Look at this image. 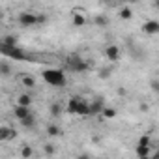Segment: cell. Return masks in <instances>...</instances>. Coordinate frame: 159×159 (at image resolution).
<instances>
[{
	"mask_svg": "<svg viewBox=\"0 0 159 159\" xmlns=\"http://www.w3.org/2000/svg\"><path fill=\"white\" fill-rule=\"evenodd\" d=\"M0 52L10 56V60H25L26 54L17 47V45H6V43H0Z\"/></svg>",
	"mask_w": 159,
	"mask_h": 159,
	"instance_id": "3",
	"label": "cell"
},
{
	"mask_svg": "<svg viewBox=\"0 0 159 159\" xmlns=\"http://www.w3.org/2000/svg\"><path fill=\"white\" fill-rule=\"evenodd\" d=\"M99 77H101V79H109V77H111V69H109V67H103V69L99 71Z\"/></svg>",
	"mask_w": 159,
	"mask_h": 159,
	"instance_id": "26",
	"label": "cell"
},
{
	"mask_svg": "<svg viewBox=\"0 0 159 159\" xmlns=\"http://www.w3.org/2000/svg\"><path fill=\"white\" fill-rule=\"evenodd\" d=\"M19 122H21V125H23L25 129H32V127L36 125V116H34V114L30 112L28 116H25V118H21Z\"/></svg>",
	"mask_w": 159,
	"mask_h": 159,
	"instance_id": "13",
	"label": "cell"
},
{
	"mask_svg": "<svg viewBox=\"0 0 159 159\" xmlns=\"http://www.w3.org/2000/svg\"><path fill=\"white\" fill-rule=\"evenodd\" d=\"M43 152H45L47 155H54V153H56V146H54V144H45V146H43Z\"/></svg>",
	"mask_w": 159,
	"mask_h": 159,
	"instance_id": "23",
	"label": "cell"
},
{
	"mask_svg": "<svg viewBox=\"0 0 159 159\" xmlns=\"http://www.w3.org/2000/svg\"><path fill=\"white\" fill-rule=\"evenodd\" d=\"M0 75H2V77H10V75H11L10 62H6V60H2V62H0Z\"/></svg>",
	"mask_w": 159,
	"mask_h": 159,
	"instance_id": "15",
	"label": "cell"
},
{
	"mask_svg": "<svg viewBox=\"0 0 159 159\" xmlns=\"http://www.w3.org/2000/svg\"><path fill=\"white\" fill-rule=\"evenodd\" d=\"M135 153H137L139 159H146V157L150 155V146H148V144H137Z\"/></svg>",
	"mask_w": 159,
	"mask_h": 159,
	"instance_id": "11",
	"label": "cell"
},
{
	"mask_svg": "<svg viewBox=\"0 0 159 159\" xmlns=\"http://www.w3.org/2000/svg\"><path fill=\"white\" fill-rule=\"evenodd\" d=\"M19 25H23V26H36L38 25V15H34V13H30V11H23L21 15H19Z\"/></svg>",
	"mask_w": 159,
	"mask_h": 159,
	"instance_id": "4",
	"label": "cell"
},
{
	"mask_svg": "<svg viewBox=\"0 0 159 159\" xmlns=\"http://www.w3.org/2000/svg\"><path fill=\"white\" fill-rule=\"evenodd\" d=\"M120 19H124V21L133 19V11H131L129 8H122V10H120Z\"/></svg>",
	"mask_w": 159,
	"mask_h": 159,
	"instance_id": "19",
	"label": "cell"
},
{
	"mask_svg": "<svg viewBox=\"0 0 159 159\" xmlns=\"http://www.w3.org/2000/svg\"><path fill=\"white\" fill-rule=\"evenodd\" d=\"M32 153H34V150L30 146H23V150H21V155L23 157H32Z\"/></svg>",
	"mask_w": 159,
	"mask_h": 159,
	"instance_id": "25",
	"label": "cell"
},
{
	"mask_svg": "<svg viewBox=\"0 0 159 159\" xmlns=\"http://www.w3.org/2000/svg\"><path fill=\"white\" fill-rule=\"evenodd\" d=\"M51 114H52V116H60V114H62V107H60L58 103H52V105H51Z\"/></svg>",
	"mask_w": 159,
	"mask_h": 159,
	"instance_id": "22",
	"label": "cell"
},
{
	"mask_svg": "<svg viewBox=\"0 0 159 159\" xmlns=\"http://www.w3.org/2000/svg\"><path fill=\"white\" fill-rule=\"evenodd\" d=\"M142 32H146V34H150V36H155V34L159 32V23H157L155 19L146 21V23L142 25Z\"/></svg>",
	"mask_w": 159,
	"mask_h": 159,
	"instance_id": "8",
	"label": "cell"
},
{
	"mask_svg": "<svg viewBox=\"0 0 159 159\" xmlns=\"http://www.w3.org/2000/svg\"><path fill=\"white\" fill-rule=\"evenodd\" d=\"M96 25L103 28V26H107V25H109V21H107V17H105V15H98V17H96Z\"/></svg>",
	"mask_w": 159,
	"mask_h": 159,
	"instance_id": "21",
	"label": "cell"
},
{
	"mask_svg": "<svg viewBox=\"0 0 159 159\" xmlns=\"http://www.w3.org/2000/svg\"><path fill=\"white\" fill-rule=\"evenodd\" d=\"M79 99H81V98H77V96L69 99V103H67V112H69V114H75V112H77V105H79Z\"/></svg>",
	"mask_w": 159,
	"mask_h": 159,
	"instance_id": "16",
	"label": "cell"
},
{
	"mask_svg": "<svg viewBox=\"0 0 159 159\" xmlns=\"http://www.w3.org/2000/svg\"><path fill=\"white\" fill-rule=\"evenodd\" d=\"M105 56H107L111 62H116V60H120L122 51H120V47H118V45H109V47L105 49Z\"/></svg>",
	"mask_w": 159,
	"mask_h": 159,
	"instance_id": "7",
	"label": "cell"
},
{
	"mask_svg": "<svg viewBox=\"0 0 159 159\" xmlns=\"http://www.w3.org/2000/svg\"><path fill=\"white\" fill-rule=\"evenodd\" d=\"M71 23H73V26H77V28H81V26H84V25H86V17H84L83 13H79V10L75 8V11H73V19H71Z\"/></svg>",
	"mask_w": 159,
	"mask_h": 159,
	"instance_id": "10",
	"label": "cell"
},
{
	"mask_svg": "<svg viewBox=\"0 0 159 159\" xmlns=\"http://www.w3.org/2000/svg\"><path fill=\"white\" fill-rule=\"evenodd\" d=\"M66 62H67V67H69L71 71H75V73H83V71H88V69H90V64L84 62L79 54H69Z\"/></svg>",
	"mask_w": 159,
	"mask_h": 159,
	"instance_id": "2",
	"label": "cell"
},
{
	"mask_svg": "<svg viewBox=\"0 0 159 159\" xmlns=\"http://www.w3.org/2000/svg\"><path fill=\"white\" fill-rule=\"evenodd\" d=\"M43 77V81L51 86H56V88H62L66 86V73L62 69H45L41 73Z\"/></svg>",
	"mask_w": 159,
	"mask_h": 159,
	"instance_id": "1",
	"label": "cell"
},
{
	"mask_svg": "<svg viewBox=\"0 0 159 159\" xmlns=\"http://www.w3.org/2000/svg\"><path fill=\"white\" fill-rule=\"evenodd\" d=\"M124 2H131V0H124Z\"/></svg>",
	"mask_w": 159,
	"mask_h": 159,
	"instance_id": "32",
	"label": "cell"
},
{
	"mask_svg": "<svg viewBox=\"0 0 159 159\" xmlns=\"http://www.w3.org/2000/svg\"><path fill=\"white\" fill-rule=\"evenodd\" d=\"M17 137V131L10 125H0V140L2 142H10Z\"/></svg>",
	"mask_w": 159,
	"mask_h": 159,
	"instance_id": "5",
	"label": "cell"
},
{
	"mask_svg": "<svg viewBox=\"0 0 159 159\" xmlns=\"http://www.w3.org/2000/svg\"><path fill=\"white\" fill-rule=\"evenodd\" d=\"M77 116H90V107H88V101H84L83 98L79 99V105H77Z\"/></svg>",
	"mask_w": 159,
	"mask_h": 159,
	"instance_id": "9",
	"label": "cell"
},
{
	"mask_svg": "<svg viewBox=\"0 0 159 159\" xmlns=\"http://www.w3.org/2000/svg\"><path fill=\"white\" fill-rule=\"evenodd\" d=\"M139 144H148V146H152V139H150L148 135H144V137L139 139Z\"/></svg>",
	"mask_w": 159,
	"mask_h": 159,
	"instance_id": "27",
	"label": "cell"
},
{
	"mask_svg": "<svg viewBox=\"0 0 159 159\" xmlns=\"http://www.w3.org/2000/svg\"><path fill=\"white\" fill-rule=\"evenodd\" d=\"M90 107V116H96V114H101L103 107H105V99L103 98H96L92 103H88Z\"/></svg>",
	"mask_w": 159,
	"mask_h": 159,
	"instance_id": "6",
	"label": "cell"
},
{
	"mask_svg": "<svg viewBox=\"0 0 159 159\" xmlns=\"http://www.w3.org/2000/svg\"><path fill=\"white\" fill-rule=\"evenodd\" d=\"M32 111H30V107H25V105H17L15 107V111H13V114H15V118L17 120H21V118H25V116H28Z\"/></svg>",
	"mask_w": 159,
	"mask_h": 159,
	"instance_id": "12",
	"label": "cell"
},
{
	"mask_svg": "<svg viewBox=\"0 0 159 159\" xmlns=\"http://www.w3.org/2000/svg\"><path fill=\"white\" fill-rule=\"evenodd\" d=\"M21 83L25 88H34L36 86V77L34 75H21Z\"/></svg>",
	"mask_w": 159,
	"mask_h": 159,
	"instance_id": "14",
	"label": "cell"
},
{
	"mask_svg": "<svg viewBox=\"0 0 159 159\" xmlns=\"http://www.w3.org/2000/svg\"><path fill=\"white\" fill-rule=\"evenodd\" d=\"M17 105H25V107H30V105H32V98H30L28 94H21V96L17 98Z\"/></svg>",
	"mask_w": 159,
	"mask_h": 159,
	"instance_id": "17",
	"label": "cell"
},
{
	"mask_svg": "<svg viewBox=\"0 0 159 159\" xmlns=\"http://www.w3.org/2000/svg\"><path fill=\"white\" fill-rule=\"evenodd\" d=\"M105 2H116V0H105Z\"/></svg>",
	"mask_w": 159,
	"mask_h": 159,
	"instance_id": "30",
	"label": "cell"
},
{
	"mask_svg": "<svg viewBox=\"0 0 159 159\" xmlns=\"http://www.w3.org/2000/svg\"><path fill=\"white\" fill-rule=\"evenodd\" d=\"M47 23V17L45 15H38V25H45Z\"/></svg>",
	"mask_w": 159,
	"mask_h": 159,
	"instance_id": "28",
	"label": "cell"
},
{
	"mask_svg": "<svg viewBox=\"0 0 159 159\" xmlns=\"http://www.w3.org/2000/svg\"><path fill=\"white\" fill-rule=\"evenodd\" d=\"M131 2H140V0H131Z\"/></svg>",
	"mask_w": 159,
	"mask_h": 159,
	"instance_id": "31",
	"label": "cell"
},
{
	"mask_svg": "<svg viewBox=\"0 0 159 159\" xmlns=\"http://www.w3.org/2000/svg\"><path fill=\"white\" fill-rule=\"evenodd\" d=\"M152 88H153V92H157V83L155 81H152Z\"/></svg>",
	"mask_w": 159,
	"mask_h": 159,
	"instance_id": "29",
	"label": "cell"
},
{
	"mask_svg": "<svg viewBox=\"0 0 159 159\" xmlns=\"http://www.w3.org/2000/svg\"><path fill=\"white\" fill-rule=\"evenodd\" d=\"M47 135L49 137H58V135H62V129L58 125H49L47 127Z\"/></svg>",
	"mask_w": 159,
	"mask_h": 159,
	"instance_id": "20",
	"label": "cell"
},
{
	"mask_svg": "<svg viewBox=\"0 0 159 159\" xmlns=\"http://www.w3.org/2000/svg\"><path fill=\"white\" fill-rule=\"evenodd\" d=\"M2 43H6V45H17V36H6L2 39Z\"/></svg>",
	"mask_w": 159,
	"mask_h": 159,
	"instance_id": "24",
	"label": "cell"
},
{
	"mask_svg": "<svg viewBox=\"0 0 159 159\" xmlns=\"http://www.w3.org/2000/svg\"><path fill=\"white\" fill-rule=\"evenodd\" d=\"M101 114L107 118V120H112V118H116V109H112V107H103V111H101Z\"/></svg>",
	"mask_w": 159,
	"mask_h": 159,
	"instance_id": "18",
	"label": "cell"
}]
</instances>
